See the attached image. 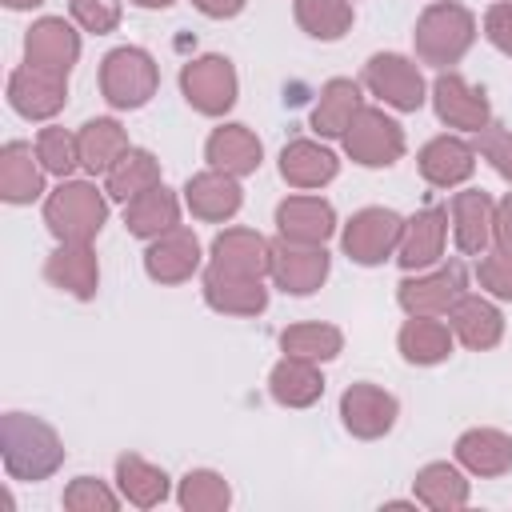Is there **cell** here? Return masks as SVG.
<instances>
[{
  "instance_id": "obj_36",
  "label": "cell",
  "mask_w": 512,
  "mask_h": 512,
  "mask_svg": "<svg viewBox=\"0 0 512 512\" xmlns=\"http://www.w3.org/2000/svg\"><path fill=\"white\" fill-rule=\"evenodd\" d=\"M156 184H164L160 180V160L148 148H128L104 172V192H108V200H120V204H128L132 196H140V192H148Z\"/></svg>"
},
{
  "instance_id": "obj_23",
  "label": "cell",
  "mask_w": 512,
  "mask_h": 512,
  "mask_svg": "<svg viewBox=\"0 0 512 512\" xmlns=\"http://www.w3.org/2000/svg\"><path fill=\"white\" fill-rule=\"evenodd\" d=\"M44 280L76 300H92L100 288V260L92 244H56L44 260Z\"/></svg>"
},
{
  "instance_id": "obj_6",
  "label": "cell",
  "mask_w": 512,
  "mask_h": 512,
  "mask_svg": "<svg viewBox=\"0 0 512 512\" xmlns=\"http://www.w3.org/2000/svg\"><path fill=\"white\" fill-rule=\"evenodd\" d=\"M344 152L360 164V168H392L400 156H404V128L384 112V108H372L364 104L352 124L344 128L340 136Z\"/></svg>"
},
{
  "instance_id": "obj_20",
  "label": "cell",
  "mask_w": 512,
  "mask_h": 512,
  "mask_svg": "<svg viewBox=\"0 0 512 512\" xmlns=\"http://www.w3.org/2000/svg\"><path fill=\"white\" fill-rule=\"evenodd\" d=\"M336 232V208L324 196H288L276 204V236L292 244H328Z\"/></svg>"
},
{
  "instance_id": "obj_21",
  "label": "cell",
  "mask_w": 512,
  "mask_h": 512,
  "mask_svg": "<svg viewBox=\"0 0 512 512\" xmlns=\"http://www.w3.org/2000/svg\"><path fill=\"white\" fill-rule=\"evenodd\" d=\"M492 212H496V200L484 188H464L452 196L448 224H452V240L464 256H480L492 248Z\"/></svg>"
},
{
  "instance_id": "obj_47",
  "label": "cell",
  "mask_w": 512,
  "mask_h": 512,
  "mask_svg": "<svg viewBox=\"0 0 512 512\" xmlns=\"http://www.w3.org/2000/svg\"><path fill=\"white\" fill-rule=\"evenodd\" d=\"M244 4L248 0H192V8L204 12V16H212V20H232V16L244 12Z\"/></svg>"
},
{
  "instance_id": "obj_11",
  "label": "cell",
  "mask_w": 512,
  "mask_h": 512,
  "mask_svg": "<svg viewBox=\"0 0 512 512\" xmlns=\"http://www.w3.org/2000/svg\"><path fill=\"white\" fill-rule=\"evenodd\" d=\"M8 104L24 120H52L68 104V72L20 64L8 76Z\"/></svg>"
},
{
  "instance_id": "obj_32",
  "label": "cell",
  "mask_w": 512,
  "mask_h": 512,
  "mask_svg": "<svg viewBox=\"0 0 512 512\" xmlns=\"http://www.w3.org/2000/svg\"><path fill=\"white\" fill-rule=\"evenodd\" d=\"M76 148H80V168H84L88 176H104L132 144H128V132H124L120 120L96 116V120H84V124H80Z\"/></svg>"
},
{
  "instance_id": "obj_40",
  "label": "cell",
  "mask_w": 512,
  "mask_h": 512,
  "mask_svg": "<svg viewBox=\"0 0 512 512\" xmlns=\"http://www.w3.org/2000/svg\"><path fill=\"white\" fill-rule=\"evenodd\" d=\"M36 156L44 164L48 176H60L68 180L76 168H80V148H76V132L60 128V124H48L36 132Z\"/></svg>"
},
{
  "instance_id": "obj_37",
  "label": "cell",
  "mask_w": 512,
  "mask_h": 512,
  "mask_svg": "<svg viewBox=\"0 0 512 512\" xmlns=\"http://www.w3.org/2000/svg\"><path fill=\"white\" fill-rule=\"evenodd\" d=\"M344 348V332L336 324H324V320H304V324H288L280 332V352L284 356H304V360H336Z\"/></svg>"
},
{
  "instance_id": "obj_43",
  "label": "cell",
  "mask_w": 512,
  "mask_h": 512,
  "mask_svg": "<svg viewBox=\"0 0 512 512\" xmlns=\"http://www.w3.org/2000/svg\"><path fill=\"white\" fill-rule=\"evenodd\" d=\"M68 12H72V20H76L84 32H92V36L116 32V28H120V16H124L120 0H68Z\"/></svg>"
},
{
  "instance_id": "obj_25",
  "label": "cell",
  "mask_w": 512,
  "mask_h": 512,
  "mask_svg": "<svg viewBox=\"0 0 512 512\" xmlns=\"http://www.w3.org/2000/svg\"><path fill=\"white\" fill-rule=\"evenodd\" d=\"M204 160H208V168H220V172L240 180V176H252L260 168L264 144L248 124H220L204 140Z\"/></svg>"
},
{
  "instance_id": "obj_5",
  "label": "cell",
  "mask_w": 512,
  "mask_h": 512,
  "mask_svg": "<svg viewBox=\"0 0 512 512\" xmlns=\"http://www.w3.org/2000/svg\"><path fill=\"white\" fill-rule=\"evenodd\" d=\"M180 92L192 104V112L224 116L240 96L236 64L228 56H220V52H204V56H196V60H188L180 68Z\"/></svg>"
},
{
  "instance_id": "obj_15",
  "label": "cell",
  "mask_w": 512,
  "mask_h": 512,
  "mask_svg": "<svg viewBox=\"0 0 512 512\" xmlns=\"http://www.w3.org/2000/svg\"><path fill=\"white\" fill-rule=\"evenodd\" d=\"M444 240H448V208L428 204V208H420L416 216L404 220L400 248H396V264H400L404 272L436 268L440 256H444Z\"/></svg>"
},
{
  "instance_id": "obj_34",
  "label": "cell",
  "mask_w": 512,
  "mask_h": 512,
  "mask_svg": "<svg viewBox=\"0 0 512 512\" xmlns=\"http://www.w3.org/2000/svg\"><path fill=\"white\" fill-rule=\"evenodd\" d=\"M176 224H180V200L164 184H156V188H148V192H140L124 204V228L140 240H152V236H160Z\"/></svg>"
},
{
  "instance_id": "obj_39",
  "label": "cell",
  "mask_w": 512,
  "mask_h": 512,
  "mask_svg": "<svg viewBox=\"0 0 512 512\" xmlns=\"http://www.w3.org/2000/svg\"><path fill=\"white\" fill-rule=\"evenodd\" d=\"M176 504L184 512H224L232 504V488L220 472L212 468H192L184 472L180 488H176Z\"/></svg>"
},
{
  "instance_id": "obj_28",
  "label": "cell",
  "mask_w": 512,
  "mask_h": 512,
  "mask_svg": "<svg viewBox=\"0 0 512 512\" xmlns=\"http://www.w3.org/2000/svg\"><path fill=\"white\" fill-rule=\"evenodd\" d=\"M268 392L280 408H312L324 396L320 364L304 356H280L268 372Z\"/></svg>"
},
{
  "instance_id": "obj_35",
  "label": "cell",
  "mask_w": 512,
  "mask_h": 512,
  "mask_svg": "<svg viewBox=\"0 0 512 512\" xmlns=\"http://www.w3.org/2000/svg\"><path fill=\"white\" fill-rule=\"evenodd\" d=\"M116 488L128 504L156 508L168 500V472L156 468L152 460L136 456V452H124V456H116Z\"/></svg>"
},
{
  "instance_id": "obj_13",
  "label": "cell",
  "mask_w": 512,
  "mask_h": 512,
  "mask_svg": "<svg viewBox=\"0 0 512 512\" xmlns=\"http://www.w3.org/2000/svg\"><path fill=\"white\" fill-rule=\"evenodd\" d=\"M396 416H400V404L380 384L360 380V384H348L344 396H340V420H344V428L356 440H380V436H388L392 424H396Z\"/></svg>"
},
{
  "instance_id": "obj_10",
  "label": "cell",
  "mask_w": 512,
  "mask_h": 512,
  "mask_svg": "<svg viewBox=\"0 0 512 512\" xmlns=\"http://www.w3.org/2000/svg\"><path fill=\"white\" fill-rule=\"evenodd\" d=\"M332 272V256L324 244H292L284 236L272 240V264L268 276L288 296H312Z\"/></svg>"
},
{
  "instance_id": "obj_14",
  "label": "cell",
  "mask_w": 512,
  "mask_h": 512,
  "mask_svg": "<svg viewBox=\"0 0 512 512\" xmlns=\"http://www.w3.org/2000/svg\"><path fill=\"white\" fill-rule=\"evenodd\" d=\"M200 260H204L200 240L184 224L152 236L148 248H144V272L156 284H184V280H192V272L200 268Z\"/></svg>"
},
{
  "instance_id": "obj_24",
  "label": "cell",
  "mask_w": 512,
  "mask_h": 512,
  "mask_svg": "<svg viewBox=\"0 0 512 512\" xmlns=\"http://www.w3.org/2000/svg\"><path fill=\"white\" fill-rule=\"evenodd\" d=\"M448 328H452V336H456L464 348L488 352V348H496V344L504 340V312H500L488 296L464 292V296L448 308Z\"/></svg>"
},
{
  "instance_id": "obj_45",
  "label": "cell",
  "mask_w": 512,
  "mask_h": 512,
  "mask_svg": "<svg viewBox=\"0 0 512 512\" xmlns=\"http://www.w3.org/2000/svg\"><path fill=\"white\" fill-rule=\"evenodd\" d=\"M484 36L492 48H500L504 56H512V0H496L484 12Z\"/></svg>"
},
{
  "instance_id": "obj_30",
  "label": "cell",
  "mask_w": 512,
  "mask_h": 512,
  "mask_svg": "<svg viewBox=\"0 0 512 512\" xmlns=\"http://www.w3.org/2000/svg\"><path fill=\"white\" fill-rule=\"evenodd\" d=\"M456 464L472 476L512 472V436L500 428H468L456 440Z\"/></svg>"
},
{
  "instance_id": "obj_41",
  "label": "cell",
  "mask_w": 512,
  "mask_h": 512,
  "mask_svg": "<svg viewBox=\"0 0 512 512\" xmlns=\"http://www.w3.org/2000/svg\"><path fill=\"white\" fill-rule=\"evenodd\" d=\"M120 492H112L104 480H96V476H76V480H68V488H64V508L68 512H116L120 508Z\"/></svg>"
},
{
  "instance_id": "obj_3",
  "label": "cell",
  "mask_w": 512,
  "mask_h": 512,
  "mask_svg": "<svg viewBox=\"0 0 512 512\" xmlns=\"http://www.w3.org/2000/svg\"><path fill=\"white\" fill-rule=\"evenodd\" d=\"M476 40V16L456 4V0H436L420 12L416 28H412V44H416V56L432 68H452L468 56Z\"/></svg>"
},
{
  "instance_id": "obj_2",
  "label": "cell",
  "mask_w": 512,
  "mask_h": 512,
  "mask_svg": "<svg viewBox=\"0 0 512 512\" xmlns=\"http://www.w3.org/2000/svg\"><path fill=\"white\" fill-rule=\"evenodd\" d=\"M108 220V192L92 180H60L44 196V224L56 244H92Z\"/></svg>"
},
{
  "instance_id": "obj_12",
  "label": "cell",
  "mask_w": 512,
  "mask_h": 512,
  "mask_svg": "<svg viewBox=\"0 0 512 512\" xmlns=\"http://www.w3.org/2000/svg\"><path fill=\"white\" fill-rule=\"evenodd\" d=\"M432 108H436V120L456 128V132H484L492 124V108H488V96L484 88H476L472 80H464L460 72L444 68L436 80H432Z\"/></svg>"
},
{
  "instance_id": "obj_19",
  "label": "cell",
  "mask_w": 512,
  "mask_h": 512,
  "mask_svg": "<svg viewBox=\"0 0 512 512\" xmlns=\"http://www.w3.org/2000/svg\"><path fill=\"white\" fill-rule=\"evenodd\" d=\"M476 156H480V152H476L464 136L444 132V136H432V140L420 148L416 168H420V176H424L432 188H460V184L476 172Z\"/></svg>"
},
{
  "instance_id": "obj_31",
  "label": "cell",
  "mask_w": 512,
  "mask_h": 512,
  "mask_svg": "<svg viewBox=\"0 0 512 512\" xmlns=\"http://www.w3.org/2000/svg\"><path fill=\"white\" fill-rule=\"evenodd\" d=\"M364 108V96H360V84L348 80V76H332L324 88H320V100L312 104V132L320 140H340L344 128L352 124V116Z\"/></svg>"
},
{
  "instance_id": "obj_22",
  "label": "cell",
  "mask_w": 512,
  "mask_h": 512,
  "mask_svg": "<svg viewBox=\"0 0 512 512\" xmlns=\"http://www.w3.org/2000/svg\"><path fill=\"white\" fill-rule=\"evenodd\" d=\"M200 292H204V304L220 316H260L268 308V288L264 280L256 276H232V272H220V268H204V280H200Z\"/></svg>"
},
{
  "instance_id": "obj_7",
  "label": "cell",
  "mask_w": 512,
  "mask_h": 512,
  "mask_svg": "<svg viewBox=\"0 0 512 512\" xmlns=\"http://www.w3.org/2000/svg\"><path fill=\"white\" fill-rule=\"evenodd\" d=\"M400 232H404V216L392 212V208L372 204V208L352 212V220L340 232V248H344V256L352 264L372 268V264H384L388 256H396Z\"/></svg>"
},
{
  "instance_id": "obj_9",
  "label": "cell",
  "mask_w": 512,
  "mask_h": 512,
  "mask_svg": "<svg viewBox=\"0 0 512 512\" xmlns=\"http://www.w3.org/2000/svg\"><path fill=\"white\" fill-rule=\"evenodd\" d=\"M468 292V276L460 260H448L440 268H424L416 276H404L396 284V304L408 316H448V308Z\"/></svg>"
},
{
  "instance_id": "obj_44",
  "label": "cell",
  "mask_w": 512,
  "mask_h": 512,
  "mask_svg": "<svg viewBox=\"0 0 512 512\" xmlns=\"http://www.w3.org/2000/svg\"><path fill=\"white\" fill-rule=\"evenodd\" d=\"M476 136H480L476 152L496 168V176H504V180L512 184V132H508L504 124H488V128L476 132Z\"/></svg>"
},
{
  "instance_id": "obj_29",
  "label": "cell",
  "mask_w": 512,
  "mask_h": 512,
  "mask_svg": "<svg viewBox=\"0 0 512 512\" xmlns=\"http://www.w3.org/2000/svg\"><path fill=\"white\" fill-rule=\"evenodd\" d=\"M452 328L440 320V316H408L396 332V348L408 364L416 368H432V364H444L452 356Z\"/></svg>"
},
{
  "instance_id": "obj_18",
  "label": "cell",
  "mask_w": 512,
  "mask_h": 512,
  "mask_svg": "<svg viewBox=\"0 0 512 512\" xmlns=\"http://www.w3.org/2000/svg\"><path fill=\"white\" fill-rule=\"evenodd\" d=\"M76 60H80V32L64 16H40V20H32V28L24 32V64L72 72Z\"/></svg>"
},
{
  "instance_id": "obj_17",
  "label": "cell",
  "mask_w": 512,
  "mask_h": 512,
  "mask_svg": "<svg viewBox=\"0 0 512 512\" xmlns=\"http://www.w3.org/2000/svg\"><path fill=\"white\" fill-rule=\"evenodd\" d=\"M208 264L232 276H268L272 264V240H264L256 228H224L216 232L212 248H208Z\"/></svg>"
},
{
  "instance_id": "obj_48",
  "label": "cell",
  "mask_w": 512,
  "mask_h": 512,
  "mask_svg": "<svg viewBox=\"0 0 512 512\" xmlns=\"http://www.w3.org/2000/svg\"><path fill=\"white\" fill-rule=\"evenodd\" d=\"M44 0H4V8H12V12H24V8H40Z\"/></svg>"
},
{
  "instance_id": "obj_49",
  "label": "cell",
  "mask_w": 512,
  "mask_h": 512,
  "mask_svg": "<svg viewBox=\"0 0 512 512\" xmlns=\"http://www.w3.org/2000/svg\"><path fill=\"white\" fill-rule=\"evenodd\" d=\"M136 8H172L176 0H132Z\"/></svg>"
},
{
  "instance_id": "obj_42",
  "label": "cell",
  "mask_w": 512,
  "mask_h": 512,
  "mask_svg": "<svg viewBox=\"0 0 512 512\" xmlns=\"http://www.w3.org/2000/svg\"><path fill=\"white\" fill-rule=\"evenodd\" d=\"M476 280L488 296L496 300H512V248L492 244L488 252H480L476 260Z\"/></svg>"
},
{
  "instance_id": "obj_27",
  "label": "cell",
  "mask_w": 512,
  "mask_h": 512,
  "mask_svg": "<svg viewBox=\"0 0 512 512\" xmlns=\"http://www.w3.org/2000/svg\"><path fill=\"white\" fill-rule=\"evenodd\" d=\"M36 196H44V164L36 156V144L8 140L0 148V200L32 204Z\"/></svg>"
},
{
  "instance_id": "obj_46",
  "label": "cell",
  "mask_w": 512,
  "mask_h": 512,
  "mask_svg": "<svg viewBox=\"0 0 512 512\" xmlns=\"http://www.w3.org/2000/svg\"><path fill=\"white\" fill-rule=\"evenodd\" d=\"M492 244L512 248V192L504 200H496V212H492Z\"/></svg>"
},
{
  "instance_id": "obj_26",
  "label": "cell",
  "mask_w": 512,
  "mask_h": 512,
  "mask_svg": "<svg viewBox=\"0 0 512 512\" xmlns=\"http://www.w3.org/2000/svg\"><path fill=\"white\" fill-rule=\"evenodd\" d=\"M336 172H340V160L320 140L300 136V140H288L280 148V176H284V184H292L300 192H312V188L332 184Z\"/></svg>"
},
{
  "instance_id": "obj_16",
  "label": "cell",
  "mask_w": 512,
  "mask_h": 512,
  "mask_svg": "<svg viewBox=\"0 0 512 512\" xmlns=\"http://www.w3.org/2000/svg\"><path fill=\"white\" fill-rule=\"evenodd\" d=\"M184 204H188V212H192L196 220H204V224H224V220H232V216L240 212L244 188H240L236 176H228V172H220V168H204V172L188 176V184H184Z\"/></svg>"
},
{
  "instance_id": "obj_1",
  "label": "cell",
  "mask_w": 512,
  "mask_h": 512,
  "mask_svg": "<svg viewBox=\"0 0 512 512\" xmlns=\"http://www.w3.org/2000/svg\"><path fill=\"white\" fill-rule=\"evenodd\" d=\"M0 460L12 480L36 484L60 472L64 464V440L60 432L28 412H4L0 416Z\"/></svg>"
},
{
  "instance_id": "obj_8",
  "label": "cell",
  "mask_w": 512,
  "mask_h": 512,
  "mask_svg": "<svg viewBox=\"0 0 512 512\" xmlns=\"http://www.w3.org/2000/svg\"><path fill=\"white\" fill-rule=\"evenodd\" d=\"M360 84L376 100H384L388 108H396V112H416L428 100V84H424L416 60H408L400 52H376V56H368Z\"/></svg>"
},
{
  "instance_id": "obj_33",
  "label": "cell",
  "mask_w": 512,
  "mask_h": 512,
  "mask_svg": "<svg viewBox=\"0 0 512 512\" xmlns=\"http://www.w3.org/2000/svg\"><path fill=\"white\" fill-rule=\"evenodd\" d=\"M412 492H416V504L432 508V512H456L468 504V480L460 472V464H448V460H432L416 472L412 480Z\"/></svg>"
},
{
  "instance_id": "obj_38",
  "label": "cell",
  "mask_w": 512,
  "mask_h": 512,
  "mask_svg": "<svg viewBox=\"0 0 512 512\" xmlns=\"http://www.w3.org/2000/svg\"><path fill=\"white\" fill-rule=\"evenodd\" d=\"M292 16L300 32L332 44L352 28V0H292Z\"/></svg>"
},
{
  "instance_id": "obj_4",
  "label": "cell",
  "mask_w": 512,
  "mask_h": 512,
  "mask_svg": "<svg viewBox=\"0 0 512 512\" xmlns=\"http://www.w3.org/2000/svg\"><path fill=\"white\" fill-rule=\"evenodd\" d=\"M156 88H160V68L152 52L136 44H120L100 60V96L108 100V108L116 112L144 108L156 96Z\"/></svg>"
}]
</instances>
